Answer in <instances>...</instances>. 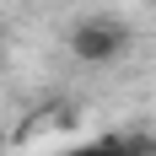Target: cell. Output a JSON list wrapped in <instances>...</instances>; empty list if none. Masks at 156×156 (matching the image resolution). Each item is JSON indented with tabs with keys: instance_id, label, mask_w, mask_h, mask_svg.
<instances>
[{
	"instance_id": "2",
	"label": "cell",
	"mask_w": 156,
	"mask_h": 156,
	"mask_svg": "<svg viewBox=\"0 0 156 156\" xmlns=\"http://www.w3.org/2000/svg\"><path fill=\"white\" fill-rule=\"evenodd\" d=\"M156 145L151 140H135V135H102V140L92 145H76V151H65V156H151Z\"/></svg>"
},
{
	"instance_id": "1",
	"label": "cell",
	"mask_w": 156,
	"mask_h": 156,
	"mask_svg": "<svg viewBox=\"0 0 156 156\" xmlns=\"http://www.w3.org/2000/svg\"><path fill=\"white\" fill-rule=\"evenodd\" d=\"M70 54L81 65H92V70H108L129 54V27L113 22V16H81L70 27Z\"/></svg>"
}]
</instances>
